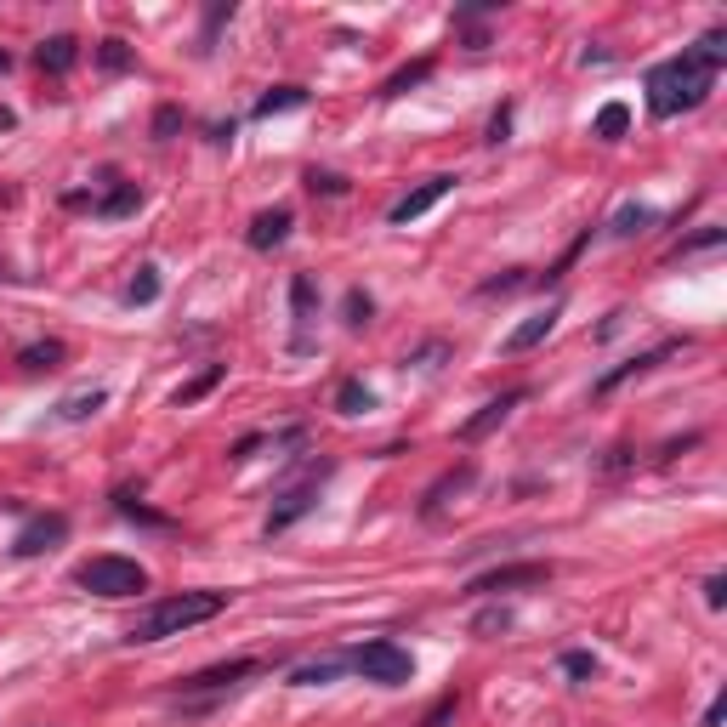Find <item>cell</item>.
<instances>
[{"mask_svg":"<svg viewBox=\"0 0 727 727\" xmlns=\"http://www.w3.org/2000/svg\"><path fill=\"white\" fill-rule=\"evenodd\" d=\"M682 347H688V341H659V347H648V353H637V358H625V364H614V370L603 375V381H597V398H608V392L620 387V381H631V375H648V370H659V364H665V358L671 353H682Z\"/></svg>","mask_w":727,"mask_h":727,"instance_id":"obj_9","label":"cell"},{"mask_svg":"<svg viewBox=\"0 0 727 727\" xmlns=\"http://www.w3.org/2000/svg\"><path fill=\"white\" fill-rule=\"evenodd\" d=\"M705 603H710V608H722V603H727V580H722V574H710V580H705Z\"/></svg>","mask_w":727,"mask_h":727,"instance_id":"obj_36","label":"cell"},{"mask_svg":"<svg viewBox=\"0 0 727 727\" xmlns=\"http://www.w3.org/2000/svg\"><path fill=\"white\" fill-rule=\"evenodd\" d=\"M722 716H727V699H716V705L705 710V727H722Z\"/></svg>","mask_w":727,"mask_h":727,"instance_id":"obj_41","label":"cell"},{"mask_svg":"<svg viewBox=\"0 0 727 727\" xmlns=\"http://www.w3.org/2000/svg\"><path fill=\"white\" fill-rule=\"evenodd\" d=\"M472 478H478V466H455V472H444V478L426 489L421 500V517H438L449 506V495H461V489H472Z\"/></svg>","mask_w":727,"mask_h":727,"instance_id":"obj_14","label":"cell"},{"mask_svg":"<svg viewBox=\"0 0 727 727\" xmlns=\"http://www.w3.org/2000/svg\"><path fill=\"white\" fill-rule=\"evenodd\" d=\"M716 86V63H705L699 52H682V57H665L654 74H648V108H654L659 120H671V114H688L699 108Z\"/></svg>","mask_w":727,"mask_h":727,"instance_id":"obj_1","label":"cell"},{"mask_svg":"<svg viewBox=\"0 0 727 727\" xmlns=\"http://www.w3.org/2000/svg\"><path fill=\"white\" fill-rule=\"evenodd\" d=\"M324 472H330V466H319L313 478H302V483H290V489H284L279 506H273V517H267V534H284L290 523H302V517L319 506V478H324Z\"/></svg>","mask_w":727,"mask_h":727,"instance_id":"obj_6","label":"cell"},{"mask_svg":"<svg viewBox=\"0 0 727 727\" xmlns=\"http://www.w3.org/2000/svg\"><path fill=\"white\" fill-rule=\"evenodd\" d=\"M228 18H233V6H211V18H205V40H211L216 29H222V23H228Z\"/></svg>","mask_w":727,"mask_h":727,"instance_id":"obj_39","label":"cell"},{"mask_svg":"<svg viewBox=\"0 0 727 727\" xmlns=\"http://www.w3.org/2000/svg\"><path fill=\"white\" fill-rule=\"evenodd\" d=\"M557 319H563V307H546V313L523 319V324L512 330V336H506V353H529V347H540V341H546L551 330H557Z\"/></svg>","mask_w":727,"mask_h":727,"instance_id":"obj_15","label":"cell"},{"mask_svg":"<svg viewBox=\"0 0 727 727\" xmlns=\"http://www.w3.org/2000/svg\"><path fill=\"white\" fill-rule=\"evenodd\" d=\"M506 131H512V108H500L495 120H489V142H506Z\"/></svg>","mask_w":727,"mask_h":727,"instance_id":"obj_37","label":"cell"},{"mask_svg":"<svg viewBox=\"0 0 727 727\" xmlns=\"http://www.w3.org/2000/svg\"><path fill=\"white\" fill-rule=\"evenodd\" d=\"M256 449H262V438H239V444H233V455H228V461H250V455H256Z\"/></svg>","mask_w":727,"mask_h":727,"instance_id":"obj_40","label":"cell"},{"mask_svg":"<svg viewBox=\"0 0 727 727\" xmlns=\"http://www.w3.org/2000/svg\"><path fill=\"white\" fill-rule=\"evenodd\" d=\"M517 284H529V279H523V273H506V279H489V284H483V296H512Z\"/></svg>","mask_w":727,"mask_h":727,"instance_id":"obj_35","label":"cell"},{"mask_svg":"<svg viewBox=\"0 0 727 727\" xmlns=\"http://www.w3.org/2000/svg\"><path fill=\"white\" fill-rule=\"evenodd\" d=\"M103 404H108V392H103V387H91V392H69V398L57 404V415H63V421H86V415H97Z\"/></svg>","mask_w":727,"mask_h":727,"instance_id":"obj_19","label":"cell"},{"mask_svg":"<svg viewBox=\"0 0 727 727\" xmlns=\"http://www.w3.org/2000/svg\"><path fill=\"white\" fill-rule=\"evenodd\" d=\"M0 279H6V262H0Z\"/></svg>","mask_w":727,"mask_h":727,"instance_id":"obj_43","label":"cell"},{"mask_svg":"<svg viewBox=\"0 0 727 727\" xmlns=\"http://www.w3.org/2000/svg\"><path fill=\"white\" fill-rule=\"evenodd\" d=\"M307 188H313V194H341L347 182H341V177H319V171H313V177H307Z\"/></svg>","mask_w":727,"mask_h":727,"instance_id":"obj_38","label":"cell"},{"mask_svg":"<svg viewBox=\"0 0 727 727\" xmlns=\"http://www.w3.org/2000/svg\"><path fill=\"white\" fill-rule=\"evenodd\" d=\"M302 103H307V91H302V86H273L262 103H256V114L267 120V114H284V108H302Z\"/></svg>","mask_w":727,"mask_h":727,"instance_id":"obj_22","label":"cell"},{"mask_svg":"<svg viewBox=\"0 0 727 727\" xmlns=\"http://www.w3.org/2000/svg\"><path fill=\"white\" fill-rule=\"evenodd\" d=\"M551 580V563H506V568H489L472 580V597H500V591H523V586H546Z\"/></svg>","mask_w":727,"mask_h":727,"instance_id":"obj_5","label":"cell"},{"mask_svg":"<svg viewBox=\"0 0 727 727\" xmlns=\"http://www.w3.org/2000/svg\"><path fill=\"white\" fill-rule=\"evenodd\" d=\"M336 676H341V659H319V665H302L290 682H296V688H324V682H336Z\"/></svg>","mask_w":727,"mask_h":727,"instance_id":"obj_25","label":"cell"},{"mask_svg":"<svg viewBox=\"0 0 727 727\" xmlns=\"http://www.w3.org/2000/svg\"><path fill=\"white\" fill-rule=\"evenodd\" d=\"M216 381H222V364H211L205 375H194L188 387H177V409H188V404H199L205 392H216Z\"/></svg>","mask_w":727,"mask_h":727,"instance_id":"obj_24","label":"cell"},{"mask_svg":"<svg viewBox=\"0 0 727 727\" xmlns=\"http://www.w3.org/2000/svg\"><path fill=\"white\" fill-rule=\"evenodd\" d=\"M426 74H432V57H421V63H409V69H398V74L387 80V86H381V97H404L409 86H421Z\"/></svg>","mask_w":727,"mask_h":727,"instance_id":"obj_23","label":"cell"},{"mask_svg":"<svg viewBox=\"0 0 727 727\" xmlns=\"http://www.w3.org/2000/svg\"><path fill=\"white\" fill-rule=\"evenodd\" d=\"M97 63H103L108 74H125L131 69V46H125V40H103V46H97Z\"/></svg>","mask_w":727,"mask_h":727,"instance_id":"obj_27","label":"cell"},{"mask_svg":"<svg viewBox=\"0 0 727 727\" xmlns=\"http://www.w3.org/2000/svg\"><path fill=\"white\" fill-rule=\"evenodd\" d=\"M131 302H137V307L160 302V273H154V267H137V279H131Z\"/></svg>","mask_w":727,"mask_h":727,"instance_id":"obj_28","label":"cell"},{"mask_svg":"<svg viewBox=\"0 0 727 727\" xmlns=\"http://www.w3.org/2000/svg\"><path fill=\"white\" fill-rule=\"evenodd\" d=\"M523 398H529L523 387L500 392V398H489V404H483L478 415H472V421H461V444H478V438H489V432H495V426L506 421V415H512V409L523 404Z\"/></svg>","mask_w":727,"mask_h":727,"instance_id":"obj_10","label":"cell"},{"mask_svg":"<svg viewBox=\"0 0 727 727\" xmlns=\"http://www.w3.org/2000/svg\"><path fill=\"white\" fill-rule=\"evenodd\" d=\"M35 63H40L46 74H69L74 63H80V40H74V35H52V40H40Z\"/></svg>","mask_w":727,"mask_h":727,"instance_id":"obj_16","label":"cell"},{"mask_svg":"<svg viewBox=\"0 0 727 727\" xmlns=\"http://www.w3.org/2000/svg\"><path fill=\"white\" fill-rule=\"evenodd\" d=\"M63 540H69V517L46 512V517H29V523H23V534L12 540V551H18V557H40V551L63 546Z\"/></svg>","mask_w":727,"mask_h":727,"instance_id":"obj_7","label":"cell"},{"mask_svg":"<svg viewBox=\"0 0 727 727\" xmlns=\"http://www.w3.org/2000/svg\"><path fill=\"white\" fill-rule=\"evenodd\" d=\"M228 608V591H177V597H165V603H154L148 614H142L131 631H125V642H165V637H182V631H194V625L216 620Z\"/></svg>","mask_w":727,"mask_h":727,"instance_id":"obj_2","label":"cell"},{"mask_svg":"<svg viewBox=\"0 0 727 727\" xmlns=\"http://www.w3.org/2000/svg\"><path fill=\"white\" fill-rule=\"evenodd\" d=\"M506 625H512V614H506V608H489V614L472 620V631H478V637H495V631H506Z\"/></svg>","mask_w":727,"mask_h":727,"instance_id":"obj_32","label":"cell"},{"mask_svg":"<svg viewBox=\"0 0 727 727\" xmlns=\"http://www.w3.org/2000/svg\"><path fill=\"white\" fill-rule=\"evenodd\" d=\"M563 671L574 676V682H586V676H597V659L591 654H563Z\"/></svg>","mask_w":727,"mask_h":727,"instance_id":"obj_33","label":"cell"},{"mask_svg":"<svg viewBox=\"0 0 727 727\" xmlns=\"http://www.w3.org/2000/svg\"><path fill=\"white\" fill-rule=\"evenodd\" d=\"M370 313H375L370 296H364V290H347V324H353V330H364V324H370Z\"/></svg>","mask_w":727,"mask_h":727,"instance_id":"obj_29","label":"cell"},{"mask_svg":"<svg viewBox=\"0 0 727 727\" xmlns=\"http://www.w3.org/2000/svg\"><path fill=\"white\" fill-rule=\"evenodd\" d=\"M444 194H455V177H426L421 188H409V194L398 199V205H392V211H387V222H392V228H409L415 216H426L432 205H438V199H444Z\"/></svg>","mask_w":727,"mask_h":727,"instance_id":"obj_8","label":"cell"},{"mask_svg":"<svg viewBox=\"0 0 727 727\" xmlns=\"http://www.w3.org/2000/svg\"><path fill=\"white\" fill-rule=\"evenodd\" d=\"M370 404H375V398H370V387H364V381H347V387L336 392V409H341V415H364Z\"/></svg>","mask_w":727,"mask_h":727,"instance_id":"obj_26","label":"cell"},{"mask_svg":"<svg viewBox=\"0 0 727 727\" xmlns=\"http://www.w3.org/2000/svg\"><path fill=\"white\" fill-rule=\"evenodd\" d=\"M625 131H631V108H625V103H608L603 114H597V137H603V142H620Z\"/></svg>","mask_w":727,"mask_h":727,"instance_id":"obj_21","label":"cell"},{"mask_svg":"<svg viewBox=\"0 0 727 727\" xmlns=\"http://www.w3.org/2000/svg\"><path fill=\"white\" fill-rule=\"evenodd\" d=\"M654 222H659V216L648 211V205H625V211L608 222V233H614V239H637V233H648Z\"/></svg>","mask_w":727,"mask_h":727,"instance_id":"obj_17","label":"cell"},{"mask_svg":"<svg viewBox=\"0 0 727 727\" xmlns=\"http://www.w3.org/2000/svg\"><path fill=\"white\" fill-rule=\"evenodd\" d=\"M177 125H182V108H160V114H154V137H171Z\"/></svg>","mask_w":727,"mask_h":727,"instance_id":"obj_34","label":"cell"},{"mask_svg":"<svg viewBox=\"0 0 727 727\" xmlns=\"http://www.w3.org/2000/svg\"><path fill=\"white\" fill-rule=\"evenodd\" d=\"M6 69H12V52H0V74H6Z\"/></svg>","mask_w":727,"mask_h":727,"instance_id":"obj_42","label":"cell"},{"mask_svg":"<svg viewBox=\"0 0 727 727\" xmlns=\"http://www.w3.org/2000/svg\"><path fill=\"white\" fill-rule=\"evenodd\" d=\"M74 586L91 591V597H142L148 591V568L131 563V557H91V563H80V574H74Z\"/></svg>","mask_w":727,"mask_h":727,"instance_id":"obj_3","label":"cell"},{"mask_svg":"<svg viewBox=\"0 0 727 727\" xmlns=\"http://www.w3.org/2000/svg\"><path fill=\"white\" fill-rule=\"evenodd\" d=\"M63 358H69L63 341H35V347H23V353H18V364H23V370H57Z\"/></svg>","mask_w":727,"mask_h":727,"instance_id":"obj_18","label":"cell"},{"mask_svg":"<svg viewBox=\"0 0 727 727\" xmlns=\"http://www.w3.org/2000/svg\"><path fill=\"white\" fill-rule=\"evenodd\" d=\"M722 239H727L722 228H705V233H693V239H682V250H676V256H699V250H716Z\"/></svg>","mask_w":727,"mask_h":727,"instance_id":"obj_30","label":"cell"},{"mask_svg":"<svg viewBox=\"0 0 727 727\" xmlns=\"http://www.w3.org/2000/svg\"><path fill=\"white\" fill-rule=\"evenodd\" d=\"M256 671H267L262 659H228V665H211V671L188 676L182 688L188 693H211V688H228V682H245V676H256Z\"/></svg>","mask_w":727,"mask_h":727,"instance_id":"obj_11","label":"cell"},{"mask_svg":"<svg viewBox=\"0 0 727 727\" xmlns=\"http://www.w3.org/2000/svg\"><path fill=\"white\" fill-rule=\"evenodd\" d=\"M114 500H120V512H125V517H137V523H154V529H171V517H154V512H148V506H137V500L125 495V489H120V495H114Z\"/></svg>","mask_w":727,"mask_h":727,"instance_id":"obj_31","label":"cell"},{"mask_svg":"<svg viewBox=\"0 0 727 727\" xmlns=\"http://www.w3.org/2000/svg\"><path fill=\"white\" fill-rule=\"evenodd\" d=\"M290 205H273V211H262L256 222H250V250H273V245H284L290 239Z\"/></svg>","mask_w":727,"mask_h":727,"instance_id":"obj_13","label":"cell"},{"mask_svg":"<svg viewBox=\"0 0 727 727\" xmlns=\"http://www.w3.org/2000/svg\"><path fill=\"white\" fill-rule=\"evenodd\" d=\"M137 205H142V188H137V182H120V188H114L108 199H97L91 211H97V216H131Z\"/></svg>","mask_w":727,"mask_h":727,"instance_id":"obj_20","label":"cell"},{"mask_svg":"<svg viewBox=\"0 0 727 727\" xmlns=\"http://www.w3.org/2000/svg\"><path fill=\"white\" fill-rule=\"evenodd\" d=\"M353 665L370 676V682H381V688H404V682H415V659H409V648H398V642H387V637L358 642Z\"/></svg>","mask_w":727,"mask_h":727,"instance_id":"obj_4","label":"cell"},{"mask_svg":"<svg viewBox=\"0 0 727 727\" xmlns=\"http://www.w3.org/2000/svg\"><path fill=\"white\" fill-rule=\"evenodd\" d=\"M290 313H296V347H307V330H313V319H319V290H313L307 273L290 279Z\"/></svg>","mask_w":727,"mask_h":727,"instance_id":"obj_12","label":"cell"}]
</instances>
